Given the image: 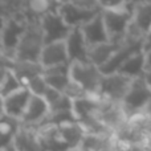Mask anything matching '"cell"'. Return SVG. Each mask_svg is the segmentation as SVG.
Returning a JSON list of instances; mask_svg holds the SVG:
<instances>
[{
    "label": "cell",
    "mask_w": 151,
    "mask_h": 151,
    "mask_svg": "<svg viewBox=\"0 0 151 151\" xmlns=\"http://www.w3.org/2000/svg\"><path fill=\"white\" fill-rule=\"evenodd\" d=\"M5 70H7V68H3V66H0V82H1V80H3V76H4Z\"/></svg>",
    "instance_id": "37"
},
{
    "label": "cell",
    "mask_w": 151,
    "mask_h": 151,
    "mask_svg": "<svg viewBox=\"0 0 151 151\" xmlns=\"http://www.w3.org/2000/svg\"><path fill=\"white\" fill-rule=\"evenodd\" d=\"M58 129H60L61 135H63L64 141L68 145L69 149L70 150L80 149L86 131H85V129H83V126L81 125L77 119L66 121V122L60 123Z\"/></svg>",
    "instance_id": "17"
},
{
    "label": "cell",
    "mask_w": 151,
    "mask_h": 151,
    "mask_svg": "<svg viewBox=\"0 0 151 151\" xmlns=\"http://www.w3.org/2000/svg\"><path fill=\"white\" fill-rule=\"evenodd\" d=\"M13 73L17 76L20 82L24 86L28 85V82L33 77L41 74L44 72V66L41 63H35V61H21V60H13L11 68Z\"/></svg>",
    "instance_id": "19"
},
{
    "label": "cell",
    "mask_w": 151,
    "mask_h": 151,
    "mask_svg": "<svg viewBox=\"0 0 151 151\" xmlns=\"http://www.w3.org/2000/svg\"><path fill=\"white\" fill-rule=\"evenodd\" d=\"M129 3H131V4H135V3H151V0H130Z\"/></svg>",
    "instance_id": "36"
},
{
    "label": "cell",
    "mask_w": 151,
    "mask_h": 151,
    "mask_svg": "<svg viewBox=\"0 0 151 151\" xmlns=\"http://www.w3.org/2000/svg\"><path fill=\"white\" fill-rule=\"evenodd\" d=\"M66 49H68L70 63H90L89 60V44L82 33L81 27L72 28L70 33L65 39Z\"/></svg>",
    "instance_id": "11"
},
{
    "label": "cell",
    "mask_w": 151,
    "mask_h": 151,
    "mask_svg": "<svg viewBox=\"0 0 151 151\" xmlns=\"http://www.w3.org/2000/svg\"><path fill=\"white\" fill-rule=\"evenodd\" d=\"M44 45V32L40 24V19H29L25 32L16 48L15 60L40 63V56Z\"/></svg>",
    "instance_id": "1"
},
{
    "label": "cell",
    "mask_w": 151,
    "mask_h": 151,
    "mask_svg": "<svg viewBox=\"0 0 151 151\" xmlns=\"http://www.w3.org/2000/svg\"><path fill=\"white\" fill-rule=\"evenodd\" d=\"M97 4L101 9H107V8H117L127 4V0H96Z\"/></svg>",
    "instance_id": "26"
},
{
    "label": "cell",
    "mask_w": 151,
    "mask_h": 151,
    "mask_svg": "<svg viewBox=\"0 0 151 151\" xmlns=\"http://www.w3.org/2000/svg\"><path fill=\"white\" fill-rule=\"evenodd\" d=\"M142 114L146 115L147 118H151V97H150L149 101H147L146 106H145V107H143V110H142Z\"/></svg>",
    "instance_id": "29"
},
{
    "label": "cell",
    "mask_w": 151,
    "mask_h": 151,
    "mask_svg": "<svg viewBox=\"0 0 151 151\" xmlns=\"http://www.w3.org/2000/svg\"><path fill=\"white\" fill-rule=\"evenodd\" d=\"M102 9L98 8H89L76 3H60L58 12L65 20V23L72 28L82 27L85 23L96 17Z\"/></svg>",
    "instance_id": "8"
},
{
    "label": "cell",
    "mask_w": 151,
    "mask_h": 151,
    "mask_svg": "<svg viewBox=\"0 0 151 151\" xmlns=\"http://www.w3.org/2000/svg\"><path fill=\"white\" fill-rule=\"evenodd\" d=\"M40 24H41L42 32H44V40L45 44L55 41H63L68 37L70 33L72 27H69L60 15L58 9L50 11L40 17Z\"/></svg>",
    "instance_id": "7"
},
{
    "label": "cell",
    "mask_w": 151,
    "mask_h": 151,
    "mask_svg": "<svg viewBox=\"0 0 151 151\" xmlns=\"http://www.w3.org/2000/svg\"><path fill=\"white\" fill-rule=\"evenodd\" d=\"M143 48H145V50H149L150 48H151V29H150V32L146 35V37H145V44H143Z\"/></svg>",
    "instance_id": "31"
},
{
    "label": "cell",
    "mask_w": 151,
    "mask_h": 151,
    "mask_svg": "<svg viewBox=\"0 0 151 151\" xmlns=\"http://www.w3.org/2000/svg\"><path fill=\"white\" fill-rule=\"evenodd\" d=\"M143 78H145V81H146L147 86H149L150 90H151V68L146 69V72H145V74H143Z\"/></svg>",
    "instance_id": "30"
},
{
    "label": "cell",
    "mask_w": 151,
    "mask_h": 151,
    "mask_svg": "<svg viewBox=\"0 0 151 151\" xmlns=\"http://www.w3.org/2000/svg\"><path fill=\"white\" fill-rule=\"evenodd\" d=\"M23 86L24 85L20 82L17 76L13 73L12 69L8 68L7 70H5L4 76H3L1 82H0V94H1L3 97H7L8 94L13 93L15 90L23 88Z\"/></svg>",
    "instance_id": "23"
},
{
    "label": "cell",
    "mask_w": 151,
    "mask_h": 151,
    "mask_svg": "<svg viewBox=\"0 0 151 151\" xmlns=\"http://www.w3.org/2000/svg\"><path fill=\"white\" fill-rule=\"evenodd\" d=\"M8 12L4 9L3 7H0V33H1L3 28H4L5 23H7V19H8Z\"/></svg>",
    "instance_id": "28"
},
{
    "label": "cell",
    "mask_w": 151,
    "mask_h": 151,
    "mask_svg": "<svg viewBox=\"0 0 151 151\" xmlns=\"http://www.w3.org/2000/svg\"><path fill=\"white\" fill-rule=\"evenodd\" d=\"M28 16L23 12L15 13V15L8 16L7 23H5L4 28L1 31V39L3 45H4V55L9 58L15 60V53L16 48L19 45L21 36L24 35L28 25Z\"/></svg>",
    "instance_id": "3"
},
{
    "label": "cell",
    "mask_w": 151,
    "mask_h": 151,
    "mask_svg": "<svg viewBox=\"0 0 151 151\" xmlns=\"http://www.w3.org/2000/svg\"><path fill=\"white\" fill-rule=\"evenodd\" d=\"M101 13L107 35H109V39L111 41L117 42L123 41L129 27L131 24V19H133V5H131V3H127L122 7L102 9Z\"/></svg>",
    "instance_id": "2"
},
{
    "label": "cell",
    "mask_w": 151,
    "mask_h": 151,
    "mask_svg": "<svg viewBox=\"0 0 151 151\" xmlns=\"http://www.w3.org/2000/svg\"><path fill=\"white\" fill-rule=\"evenodd\" d=\"M146 69V53H145V50H142V52H138L131 57H129L117 72L129 76L131 78H138L143 77Z\"/></svg>",
    "instance_id": "22"
},
{
    "label": "cell",
    "mask_w": 151,
    "mask_h": 151,
    "mask_svg": "<svg viewBox=\"0 0 151 151\" xmlns=\"http://www.w3.org/2000/svg\"><path fill=\"white\" fill-rule=\"evenodd\" d=\"M133 5V19L127 31L146 37L151 29V3H135Z\"/></svg>",
    "instance_id": "12"
},
{
    "label": "cell",
    "mask_w": 151,
    "mask_h": 151,
    "mask_svg": "<svg viewBox=\"0 0 151 151\" xmlns=\"http://www.w3.org/2000/svg\"><path fill=\"white\" fill-rule=\"evenodd\" d=\"M70 77L85 89L89 96L99 97L102 72L93 63H70Z\"/></svg>",
    "instance_id": "4"
},
{
    "label": "cell",
    "mask_w": 151,
    "mask_h": 151,
    "mask_svg": "<svg viewBox=\"0 0 151 151\" xmlns=\"http://www.w3.org/2000/svg\"><path fill=\"white\" fill-rule=\"evenodd\" d=\"M127 1H130V0H127Z\"/></svg>",
    "instance_id": "38"
},
{
    "label": "cell",
    "mask_w": 151,
    "mask_h": 151,
    "mask_svg": "<svg viewBox=\"0 0 151 151\" xmlns=\"http://www.w3.org/2000/svg\"><path fill=\"white\" fill-rule=\"evenodd\" d=\"M48 114H49V105L45 101V98L41 96H37V94H32L20 122L24 126L37 127L44 122Z\"/></svg>",
    "instance_id": "10"
},
{
    "label": "cell",
    "mask_w": 151,
    "mask_h": 151,
    "mask_svg": "<svg viewBox=\"0 0 151 151\" xmlns=\"http://www.w3.org/2000/svg\"><path fill=\"white\" fill-rule=\"evenodd\" d=\"M21 127V122L17 118L4 114L0 117V151H3L15 139L17 131Z\"/></svg>",
    "instance_id": "21"
},
{
    "label": "cell",
    "mask_w": 151,
    "mask_h": 151,
    "mask_svg": "<svg viewBox=\"0 0 151 151\" xmlns=\"http://www.w3.org/2000/svg\"><path fill=\"white\" fill-rule=\"evenodd\" d=\"M0 55H4V45H3V39H1V33H0Z\"/></svg>",
    "instance_id": "35"
},
{
    "label": "cell",
    "mask_w": 151,
    "mask_h": 151,
    "mask_svg": "<svg viewBox=\"0 0 151 151\" xmlns=\"http://www.w3.org/2000/svg\"><path fill=\"white\" fill-rule=\"evenodd\" d=\"M58 3H76V4L83 5V7H89V8H99V5L97 4L96 0H58Z\"/></svg>",
    "instance_id": "27"
},
{
    "label": "cell",
    "mask_w": 151,
    "mask_h": 151,
    "mask_svg": "<svg viewBox=\"0 0 151 151\" xmlns=\"http://www.w3.org/2000/svg\"><path fill=\"white\" fill-rule=\"evenodd\" d=\"M150 97H151V90L147 86L145 78L143 77L134 78L130 85V89L127 90L123 101L121 102L127 118L142 114V110L146 106Z\"/></svg>",
    "instance_id": "5"
},
{
    "label": "cell",
    "mask_w": 151,
    "mask_h": 151,
    "mask_svg": "<svg viewBox=\"0 0 151 151\" xmlns=\"http://www.w3.org/2000/svg\"><path fill=\"white\" fill-rule=\"evenodd\" d=\"M146 53V68H151V48L149 50H145Z\"/></svg>",
    "instance_id": "32"
},
{
    "label": "cell",
    "mask_w": 151,
    "mask_h": 151,
    "mask_svg": "<svg viewBox=\"0 0 151 151\" xmlns=\"http://www.w3.org/2000/svg\"><path fill=\"white\" fill-rule=\"evenodd\" d=\"M134 78L125 76L119 72L102 74L98 96L104 99L113 102H122Z\"/></svg>",
    "instance_id": "6"
},
{
    "label": "cell",
    "mask_w": 151,
    "mask_h": 151,
    "mask_svg": "<svg viewBox=\"0 0 151 151\" xmlns=\"http://www.w3.org/2000/svg\"><path fill=\"white\" fill-rule=\"evenodd\" d=\"M146 130H147V135H149V138H150V141H151V118H147Z\"/></svg>",
    "instance_id": "34"
},
{
    "label": "cell",
    "mask_w": 151,
    "mask_h": 151,
    "mask_svg": "<svg viewBox=\"0 0 151 151\" xmlns=\"http://www.w3.org/2000/svg\"><path fill=\"white\" fill-rule=\"evenodd\" d=\"M40 63H41V65L44 66V68L60 65V64H65V63H70L65 40L45 44L44 48H42L41 56H40Z\"/></svg>",
    "instance_id": "14"
},
{
    "label": "cell",
    "mask_w": 151,
    "mask_h": 151,
    "mask_svg": "<svg viewBox=\"0 0 151 151\" xmlns=\"http://www.w3.org/2000/svg\"><path fill=\"white\" fill-rule=\"evenodd\" d=\"M42 74H44L45 81L48 82V85L64 93L65 88L69 85V82H70V80H72L70 63H65V64H60V65L44 68Z\"/></svg>",
    "instance_id": "16"
},
{
    "label": "cell",
    "mask_w": 151,
    "mask_h": 151,
    "mask_svg": "<svg viewBox=\"0 0 151 151\" xmlns=\"http://www.w3.org/2000/svg\"><path fill=\"white\" fill-rule=\"evenodd\" d=\"M81 29H82V33H83V36H85L86 41H88L89 47L101 44V42L110 41L101 12H99L96 17H93L91 20H89L88 23L83 24V25L81 27Z\"/></svg>",
    "instance_id": "15"
},
{
    "label": "cell",
    "mask_w": 151,
    "mask_h": 151,
    "mask_svg": "<svg viewBox=\"0 0 151 151\" xmlns=\"http://www.w3.org/2000/svg\"><path fill=\"white\" fill-rule=\"evenodd\" d=\"M31 96L32 91L27 86H23V88L15 90L13 93L8 94L7 97H4L5 114L11 115L13 118H17V119H21L27 106H28Z\"/></svg>",
    "instance_id": "13"
},
{
    "label": "cell",
    "mask_w": 151,
    "mask_h": 151,
    "mask_svg": "<svg viewBox=\"0 0 151 151\" xmlns=\"http://www.w3.org/2000/svg\"><path fill=\"white\" fill-rule=\"evenodd\" d=\"M13 143L17 151H44L37 137L36 129L29 126L21 125L20 130L13 139Z\"/></svg>",
    "instance_id": "18"
},
{
    "label": "cell",
    "mask_w": 151,
    "mask_h": 151,
    "mask_svg": "<svg viewBox=\"0 0 151 151\" xmlns=\"http://www.w3.org/2000/svg\"><path fill=\"white\" fill-rule=\"evenodd\" d=\"M48 86H49V85H48V82L45 81L44 74L41 73V74H39V76H36V77L32 78V80L28 82L27 88L32 91V94H37V96L44 97V94H45V91H47Z\"/></svg>",
    "instance_id": "24"
},
{
    "label": "cell",
    "mask_w": 151,
    "mask_h": 151,
    "mask_svg": "<svg viewBox=\"0 0 151 151\" xmlns=\"http://www.w3.org/2000/svg\"><path fill=\"white\" fill-rule=\"evenodd\" d=\"M64 94H66V96H68L69 98H72L73 101L74 99H78V98H82V97H85V96H89V94L85 91V89L73 80H70L69 85L65 88Z\"/></svg>",
    "instance_id": "25"
},
{
    "label": "cell",
    "mask_w": 151,
    "mask_h": 151,
    "mask_svg": "<svg viewBox=\"0 0 151 151\" xmlns=\"http://www.w3.org/2000/svg\"><path fill=\"white\" fill-rule=\"evenodd\" d=\"M5 114V107H4V97L0 94V117Z\"/></svg>",
    "instance_id": "33"
},
{
    "label": "cell",
    "mask_w": 151,
    "mask_h": 151,
    "mask_svg": "<svg viewBox=\"0 0 151 151\" xmlns=\"http://www.w3.org/2000/svg\"><path fill=\"white\" fill-rule=\"evenodd\" d=\"M35 129H36L37 137H39V141L44 151H70L61 135L58 125L41 123Z\"/></svg>",
    "instance_id": "9"
},
{
    "label": "cell",
    "mask_w": 151,
    "mask_h": 151,
    "mask_svg": "<svg viewBox=\"0 0 151 151\" xmlns=\"http://www.w3.org/2000/svg\"><path fill=\"white\" fill-rule=\"evenodd\" d=\"M122 44L117 41H106V42H101L97 45H91L89 48V60L90 63H93L94 65H97L98 68H101L107 60L113 56V53L119 48V45Z\"/></svg>",
    "instance_id": "20"
}]
</instances>
